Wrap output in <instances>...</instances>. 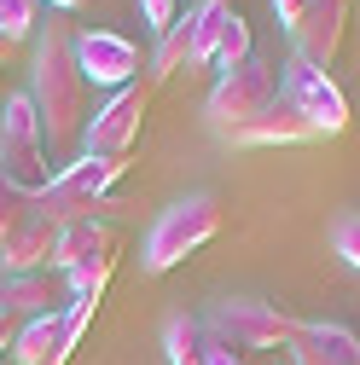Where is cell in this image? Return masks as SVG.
Here are the masks:
<instances>
[{"label":"cell","mask_w":360,"mask_h":365,"mask_svg":"<svg viewBox=\"0 0 360 365\" xmlns=\"http://www.w3.org/2000/svg\"><path fill=\"white\" fill-rule=\"evenodd\" d=\"M53 250H59V226L53 220H29L0 244V279H18V272H47L53 267Z\"/></svg>","instance_id":"4fadbf2b"},{"label":"cell","mask_w":360,"mask_h":365,"mask_svg":"<svg viewBox=\"0 0 360 365\" xmlns=\"http://www.w3.org/2000/svg\"><path fill=\"white\" fill-rule=\"evenodd\" d=\"M308 6H314V0H274V18H279V24H285V29H296V24H302V12H308Z\"/></svg>","instance_id":"d4e9b609"},{"label":"cell","mask_w":360,"mask_h":365,"mask_svg":"<svg viewBox=\"0 0 360 365\" xmlns=\"http://www.w3.org/2000/svg\"><path fill=\"white\" fill-rule=\"evenodd\" d=\"M204 331L239 342L244 354H267V348H291L302 336V319L279 313L274 302H250V296H227L204 313Z\"/></svg>","instance_id":"277c9868"},{"label":"cell","mask_w":360,"mask_h":365,"mask_svg":"<svg viewBox=\"0 0 360 365\" xmlns=\"http://www.w3.org/2000/svg\"><path fill=\"white\" fill-rule=\"evenodd\" d=\"M279 93H285V99L296 105V116L314 128V140L349 128V99H343V87H337L326 70H314V64H302V58H285V64H279Z\"/></svg>","instance_id":"ba28073f"},{"label":"cell","mask_w":360,"mask_h":365,"mask_svg":"<svg viewBox=\"0 0 360 365\" xmlns=\"http://www.w3.org/2000/svg\"><path fill=\"white\" fill-rule=\"evenodd\" d=\"M343 35H349V0H314L302 12V24L291 29V58L314 64V70H331V58L343 53Z\"/></svg>","instance_id":"30bf717a"},{"label":"cell","mask_w":360,"mask_h":365,"mask_svg":"<svg viewBox=\"0 0 360 365\" xmlns=\"http://www.w3.org/2000/svg\"><path fill=\"white\" fill-rule=\"evenodd\" d=\"M204 348H209V365H256V354H244L239 342L215 336V331H204Z\"/></svg>","instance_id":"603a6c76"},{"label":"cell","mask_w":360,"mask_h":365,"mask_svg":"<svg viewBox=\"0 0 360 365\" xmlns=\"http://www.w3.org/2000/svg\"><path fill=\"white\" fill-rule=\"evenodd\" d=\"M128 157H76L64 163L53 180H47V192L35 197V215L41 220H53V226H76V220H94L99 209H116V180H122Z\"/></svg>","instance_id":"7a4b0ae2"},{"label":"cell","mask_w":360,"mask_h":365,"mask_svg":"<svg viewBox=\"0 0 360 365\" xmlns=\"http://www.w3.org/2000/svg\"><path fill=\"white\" fill-rule=\"evenodd\" d=\"M221 232V209L215 197H180L174 209H163L146 232V272H169L180 267L192 250H204Z\"/></svg>","instance_id":"5b68a950"},{"label":"cell","mask_w":360,"mask_h":365,"mask_svg":"<svg viewBox=\"0 0 360 365\" xmlns=\"http://www.w3.org/2000/svg\"><path fill=\"white\" fill-rule=\"evenodd\" d=\"M29 220H35V192L12 186V180L0 174V244H6L18 226H29Z\"/></svg>","instance_id":"ac0fdd59"},{"label":"cell","mask_w":360,"mask_h":365,"mask_svg":"<svg viewBox=\"0 0 360 365\" xmlns=\"http://www.w3.org/2000/svg\"><path fill=\"white\" fill-rule=\"evenodd\" d=\"M12 58H18V47H12V41H6V35H0V70H6Z\"/></svg>","instance_id":"4316f807"},{"label":"cell","mask_w":360,"mask_h":365,"mask_svg":"<svg viewBox=\"0 0 360 365\" xmlns=\"http://www.w3.org/2000/svg\"><path fill=\"white\" fill-rule=\"evenodd\" d=\"M70 307V284L64 272H18V279H0V313H12L18 325L24 319H47V313H64Z\"/></svg>","instance_id":"8fae6325"},{"label":"cell","mask_w":360,"mask_h":365,"mask_svg":"<svg viewBox=\"0 0 360 365\" xmlns=\"http://www.w3.org/2000/svg\"><path fill=\"white\" fill-rule=\"evenodd\" d=\"M0 174L24 192H47V145H41V116L29 105V93H6L0 105Z\"/></svg>","instance_id":"8992f818"},{"label":"cell","mask_w":360,"mask_h":365,"mask_svg":"<svg viewBox=\"0 0 360 365\" xmlns=\"http://www.w3.org/2000/svg\"><path fill=\"white\" fill-rule=\"evenodd\" d=\"M12 342H18V319L0 313V354H12Z\"/></svg>","instance_id":"484cf974"},{"label":"cell","mask_w":360,"mask_h":365,"mask_svg":"<svg viewBox=\"0 0 360 365\" xmlns=\"http://www.w3.org/2000/svg\"><path fill=\"white\" fill-rule=\"evenodd\" d=\"M331 244H337V255L360 272V215H343L337 220V232H331Z\"/></svg>","instance_id":"44dd1931"},{"label":"cell","mask_w":360,"mask_h":365,"mask_svg":"<svg viewBox=\"0 0 360 365\" xmlns=\"http://www.w3.org/2000/svg\"><path fill=\"white\" fill-rule=\"evenodd\" d=\"M314 336V348H320L331 365H360V336L349 325H337V319H320V325H302Z\"/></svg>","instance_id":"e0dca14e"},{"label":"cell","mask_w":360,"mask_h":365,"mask_svg":"<svg viewBox=\"0 0 360 365\" xmlns=\"http://www.w3.org/2000/svg\"><path fill=\"white\" fill-rule=\"evenodd\" d=\"M41 29V0H0V35L24 47V41Z\"/></svg>","instance_id":"d6986e66"},{"label":"cell","mask_w":360,"mask_h":365,"mask_svg":"<svg viewBox=\"0 0 360 365\" xmlns=\"http://www.w3.org/2000/svg\"><path fill=\"white\" fill-rule=\"evenodd\" d=\"M140 18H146L151 35H163V29L174 24V0H140Z\"/></svg>","instance_id":"cb8c5ba5"},{"label":"cell","mask_w":360,"mask_h":365,"mask_svg":"<svg viewBox=\"0 0 360 365\" xmlns=\"http://www.w3.org/2000/svg\"><path fill=\"white\" fill-rule=\"evenodd\" d=\"M244 58H256V35H250V24L233 12V24H227V35H221V53H215V70L227 76V70H239Z\"/></svg>","instance_id":"ffe728a7"},{"label":"cell","mask_w":360,"mask_h":365,"mask_svg":"<svg viewBox=\"0 0 360 365\" xmlns=\"http://www.w3.org/2000/svg\"><path fill=\"white\" fill-rule=\"evenodd\" d=\"M0 105H6V87H0Z\"/></svg>","instance_id":"83f0119b"},{"label":"cell","mask_w":360,"mask_h":365,"mask_svg":"<svg viewBox=\"0 0 360 365\" xmlns=\"http://www.w3.org/2000/svg\"><path fill=\"white\" fill-rule=\"evenodd\" d=\"M122 238L116 226L105 220H76V226H59V250H53V272H81L94 261H116Z\"/></svg>","instance_id":"7c38bea8"},{"label":"cell","mask_w":360,"mask_h":365,"mask_svg":"<svg viewBox=\"0 0 360 365\" xmlns=\"http://www.w3.org/2000/svg\"><path fill=\"white\" fill-rule=\"evenodd\" d=\"M163 348H169V365H209V348H204V319L174 313L169 325H163Z\"/></svg>","instance_id":"2e32d148"},{"label":"cell","mask_w":360,"mask_h":365,"mask_svg":"<svg viewBox=\"0 0 360 365\" xmlns=\"http://www.w3.org/2000/svg\"><path fill=\"white\" fill-rule=\"evenodd\" d=\"M302 140H314V128L296 116V105H291L285 93L267 105L250 128H239V133H233V145H302Z\"/></svg>","instance_id":"5bb4252c"},{"label":"cell","mask_w":360,"mask_h":365,"mask_svg":"<svg viewBox=\"0 0 360 365\" xmlns=\"http://www.w3.org/2000/svg\"><path fill=\"white\" fill-rule=\"evenodd\" d=\"M76 70H81V81H94V87H128V81H140V70H146V58H140V47H134L128 35H116V29H76Z\"/></svg>","instance_id":"9c48e42d"},{"label":"cell","mask_w":360,"mask_h":365,"mask_svg":"<svg viewBox=\"0 0 360 365\" xmlns=\"http://www.w3.org/2000/svg\"><path fill=\"white\" fill-rule=\"evenodd\" d=\"M29 105L41 116L47 163H70V151L81 145V128H87V81L76 70V29L64 18H47V35L35 41Z\"/></svg>","instance_id":"6da1fadb"},{"label":"cell","mask_w":360,"mask_h":365,"mask_svg":"<svg viewBox=\"0 0 360 365\" xmlns=\"http://www.w3.org/2000/svg\"><path fill=\"white\" fill-rule=\"evenodd\" d=\"M94 313H99V302H70V307H64V348H70V354H76L81 331L94 325Z\"/></svg>","instance_id":"7402d4cb"},{"label":"cell","mask_w":360,"mask_h":365,"mask_svg":"<svg viewBox=\"0 0 360 365\" xmlns=\"http://www.w3.org/2000/svg\"><path fill=\"white\" fill-rule=\"evenodd\" d=\"M274 99H279V64L256 53V58H244L239 70H227V76L215 81V93H209V128L233 140V133L250 128Z\"/></svg>","instance_id":"3957f363"},{"label":"cell","mask_w":360,"mask_h":365,"mask_svg":"<svg viewBox=\"0 0 360 365\" xmlns=\"http://www.w3.org/2000/svg\"><path fill=\"white\" fill-rule=\"evenodd\" d=\"M186 18H192V64L186 70H215L221 35H227V24H233V6L227 0H198Z\"/></svg>","instance_id":"9a60e30c"},{"label":"cell","mask_w":360,"mask_h":365,"mask_svg":"<svg viewBox=\"0 0 360 365\" xmlns=\"http://www.w3.org/2000/svg\"><path fill=\"white\" fill-rule=\"evenodd\" d=\"M157 87L151 81H128L116 87V93L87 116L81 128V157H128L134 145H140V128H146V105H151Z\"/></svg>","instance_id":"52a82bcc"}]
</instances>
